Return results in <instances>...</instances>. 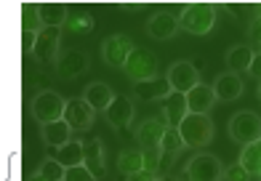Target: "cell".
<instances>
[{"label":"cell","instance_id":"6da1fadb","mask_svg":"<svg viewBox=\"0 0 261 181\" xmlns=\"http://www.w3.org/2000/svg\"><path fill=\"white\" fill-rule=\"evenodd\" d=\"M216 21V6L213 3H189L179 16V27L189 35H208Z\"/></svg>","mask_w":261,"mask_h":181},{"label":"cell","instance_id":"7a4b0ae2","mask_svg":"<svg viewBox=\"0 0 261 181\" xmlns=\"http://www.w3.org/2000/svg\"><path fill=\"white\" fill-rule=\"evenodd\" d=\"M179 134H181V139H184L187 147H205V144H211V139H213V123H211L208 115L189 112V115L181 120Z\"/></svg>","mask_w":261,"mask_h":181},{"label":"cell","instance_id":"3957f363","mask_svg":"<svg viewBox=\"0 0 261 181\" xmlns=\"http://www.w3.org/2000/svg\"><path fill=\"white\" fill-rule=\"evenodd\" d=\"M123 72H125V77L134 83V86L136 83L155 80L158 77V59H155V54H149L147 48H136V51L128 56Z\"/></svg>","mask_w":261,"mask_h":181},{"label":"cell","instance_id":"277c9868","mask_svg":"<svg viewBox=\"0 0 261 181\" xmlns=\"http://www.w3.org/2000/svg\"><path fill=\"white\" fill-rule=\"evenodd\" d=\"M64 110H67V101L56 91H40L32 99V117L38 120L40 125H48V123H54V120H62Z\"/></svg>","mask_w":261,"mask_h":181},{"label":"cell","instance_id":"5b68a950","mask_svg":"<svg viewBox=\"0 0 261 181\" xmlns=\"http://www.w3.org/2000/svg\"><path fill=\"white\" fill-rule=\"evenodd\" d=\"M227 131L237 144L245 147V144L261 139V117L256 112H237V115H232Z\"/></svg>","mask_w":261,"mask_h":181},{"label":"cell","instance_id":"8992f818","mask_svg":"<svg viewBox=\"0 0 261 181\" xmlns=\"http://www.w3.org/2000/svg\"><path fill=\"white\" fill-rule=\"evenodd\" d=\"M136 51L134 40L128 38V35H110L104 43H101V59L107 67H115V69H123L128 56Z\"/></svg>","mask_w":261,"mask_h":181},{"label":"cell","instance_id":"52a82bcc","mask_svg":"<svg viewBox=\"0 0 261 181\" xmlns=\"http://www.w3.org/2000/svg\"><path fill=\"white\" fill-rule=\"evenodd\" d=\"M189 181H221L224 178V163L216 154H195L187 163Z\"/></svg>","mask_w":261,"mask_h":181},{"label":"cell","instance_id":"ba28073f","mask_svg":"<svg viewBox=\"0 0 261 181\" xmlns=\"http://www.w3.org/2000/svg\"><path fill=\"white\" fill-rule=\"evenodd\" d=\"M165 80H168L171 91H179V93H189L195 86H200V72L192 62H176L168 67V75H165Z\"/></svg>","mask_w":261,"mask_h":181},{"label":"cell","instance_id":"9c48e42d","mask_svg":"<svg viewBox=\"0 0 261 181\" xmlns=\"http://www.w3.org/2000/svg\"><path fill=\"white\" fill-rule=\"evenodd\" d=\"M59 40H62V27H45L38 35V43H35L32 56L38 59L40 64H56L59 59Z\"/></svg>","mask_w":261,"mask_h":181},{"label":"cell","instance_id":"30bf717a","mask_svg":"<svg viewBox=\"0 0 261 181\" xmlns=\"http://www.w3.org/2000/svg\"><path fill=\"white\" fill-rule=\"evenodd\" d=\"M62 120H67L72 131H88L93 125V120H96V110H93V107L80 96V99L67 101V110H64Z\"/></svg>","mask_w":261,"mask_h":181},{"label":"cell","instance_id":"8fae6325","mask_svg":"<svg viewBox=\"0 0 261 181\" xmlns=\"http://www.w3.org/2000/svg\"><path fill=\"white\" fill-rule=\"evenodd\" d=\"M86 69H88V56L83 51H77V48H67V51H62L56 59V72H59V77H64V80H72V77L83 75Z\"/></svg>","mask_w":261,"mask_h":181},{"label":"cell","instance_id":"7c38bea8","mask_svg":"<svg viewBox=\"0 0 261 181\" xmlns=\"http://www.w3.org/2000/svg\"><path fill=\"white\" fill-rule=\"evenodd\" d=\"M160 104H163V123L168 128H179L181 120L189 115V110H187V93L171 91Z\"/></svg>","mask_w":261,"mask_h":181},{"label":"cell","instance_id":"4fadbf2b","mask_svg":"<svg viewBox=\"0 0 261 181\" xmlns=\"http://www.w3.org/2000/svg\"><path fill=\"white\" fill-rule=\"evenodd\" d=\"M107 123H110L112 128H128L130 123H134V115H136V110H134V101L128 99V96H117V99L107 107Z\"/></svg>","mask_w":261,"mask_h":181},{"label":"cell","instance_id":"5bb4252c","mask_svg":"<svg viewBox=\"0 0 261 181\" xmlns=\"http://www.w3.org/2000/svg\"><path fill=\"white\" fill-rule=\"evenodd\" d=\"M213 104H216V91L213 86H195L192 91L187 93V110L195 112V115H208L213 110Z\"/></svg>","mask_w":261,"mask_h":181},{"label":"cell","instance_id":"9a60e30c","mask_svg":"<svg viewBox=\"0 0 261 181\" xmlns=\"http://www.w3.org/2000/svg\"><path fill=\"white\" fill-rule=\"evenodd\" d=\"M179 32V19L173 14H155L147 21V35L155 40H171Z\"/></svg>","mask_w":261,"mask_h":181},{"label":"cell","instance_id":"2e32d148","mask_svg":"<svg viewBox=\"0 0 261 181\" xmlns=\"http://www.w3.org/2000/svg\"><path fill=\"white\" fill-rule=\"evenodd\" d=\"M213 91H216V99L234 101V99H240V96H243L245 86H243L240 75H234V72H224V75H219L216 83H213Z\"/></svg>","mask_w":261,"mask_h":181},{"label":"cell","instance_id":"e0dca14e","mask_svg":"<svg viewBox=\"0 0 261 181\" xmlns=\"http://www.w3.org/2000/svg\"><path fill=\"white\" fill-rule=\"evenodd\" d=\"M165 125L163 123V117H149L144 120L139 128H136V139L141 141V149H152V147H160V141H163V134H165Z\"/></svg>","mask_w":261,"mask_h":181},{"label":"cell","instance_id":"ac0fdd59","mask_svg":"<svg viewBox=\"0 0 261 181\" xmlns=\"http://www.w3.org/2000/svg\"><path fill=\"white\" fill-rule=\"evenodd\" d=\"M72 128H69V123L67 120H54V123H48V125H40V139L48 144V147H64V144H69L72 139Z\"/></svg>","mask_w":261,"mask_h":181},{"label":"cell","instance_id":"d6986e66","mask_svg":"<svg viewBox=\"0 0 261 181\" xmlns=\"http://www.w3.org/2000/svg\"><path fill=\"white\" fill-rule=\"evenodd\" d=\"M83 99H86L96 112H107V107H110L117 96L112 93V88L107 86V83H91V86H86V91H83Z\"/></svg>","mask_w":261,"mask_h":181},{"label":"cell","instance_id":"ffe728a7","mask_svg":"<svg viewBox=\"0 0 261 181\" xmlns=\"http://www.w3.org/2000/svg\"><path fill=\"white\" fill-rule=\"evenodd\" d=\"M83 165L88 168V171L101 178L107 173V163H104V147H101V139H91L86 141V158H83Z\"/></svg>","mask_w":261,"mask_h":181},{"label":"cell","instance_id":"44dd1931","mask_svg":"<svg viewBox=\"0 0 261 181\" xmlns=\"http://www.w3.org/2000/svg\"><path fill=\"white\" fill-rule=\"evenodd\" d=\"M134 93L139 99H147V101H163L165 96L171 93V86L165 77H155V80H147V83H136Z\"/></svg>","mask_w":261,"mask_h":181},{"label":"cell","instance_id":"7402d4cb","mask_svg":"<svg viewBox=\"0 0 261 181\" xmlns=\"http://www.w3.org/2000/svg\"><path fill=\"white\" fill-rule=\"evenodd\" d=\"M83 158H86V141H69L64 147L56 149V160L62 163L64 168H75V165H83Z\"/></svg>","mask_w":261,"mask_h":181},{"label":"cell","instance_id":"603a6c76","mask_svg":"<svg viewBox=\"0 0 261 181\" xmlns=\"http://www.w3.org/2000/svg\"><path fill=\"white\" fill-rule=\"evenodd\" d=\"M251 62H253V51L248 45H232L229 54H227V67L234 75H243V72L251 69Z\"/></svg>","mask_w":261,"mask_h":181},{"label":"cell","instance_id":"cb8c5ba5","mask_svg":"<svg viewBox=\"0 0 261 181\" xmlns=\"http://www.w3.org/2000/svg\"><path fill=\"white\" fill-rule=\"evenodd\" d=\"M117 171H120L123 176L144 171V152L141 149H123L120 154H117Z\"/></svg>","mask_w":261,"mask_h":181},{"label":"cell","instance_id":"d4e9b609","mask_svg":"<svg viewBox=\"0 0 261 181\" xmlns=\"http://www.w3.org/2000/svg\"><path fill=\"white\" fill-rule=\"evenodd\" d=\"M240 165L248 171V176H258L261 173V139L245 144L240 152Z\"/></svg>","mask_w":261,"mask_h":181},{"label":"cell","instance_id":"484cf974","mask_svg":"<svg viewBox=\"0 0 261 181\" xmlns=\"http://www.w3.org/2000/svg\"><path fill=\"white\" fill-rule=\"evenodd\" d=\"M45 24L40 16V3H24L21 6V32H43Z\"/></svg>","mask_w":261,"mask_h":181},{"label":"cell","instance_id":"4316f807","mask_svg":"<svg viewBox=\"0 0 261 181\" xmlns=\"http://www.w3.org/2000/svg\"><path fill=\"white\" fill-rule=\"evenodd\" d=\"M40 16L45 27H64L69 11L64 3H40Z\"/></svg>","mask_w":261,"mask_h":181},{"label":"cell","instance_id":"83f0119b","mask_svg":"<svg viewBox=\"0 0 261 181\" xmlns=\"http://www.w3.org/2000/svg\"><path fill=\"white\" fill-rule=\"evenodd\" d=\"M187 147L181 134H179V128H165V134H163V141H160V149L163 154H171V158H176L181 149Z\"/></svg>","mask_w":261,"mask_h":181},{"label":"cell","instance_id":"f1b7e54d","mask_svg":"<svg viewBox=\"0 0 261 181\" xmlns=\"http://www.w3.org/2000/svg\"><path fill=\"white\" fill-rule=\"evenodd\" d=\"M64 27L72 32V35H86L93 30V16L91 14H69Z\"/></svg>","mask_w":261,"mask_h":181},{"label":"cell","instance_id":"f546056e","mask_svg":"<svg viewBox=\"0 0 261 181\" xmlns=\"http://www.w3.org/2000/svg\"><path fill=\"white\" fill-rule=\"evenodd\" d=\"M38 173L40 176H45L48 181H64V173H67V168L59 163L56 158H45L43 163H40V168H38Z\"/></svg>","mask_w":261,"mask_h":181},{"label":"cell","instance_id":"4dcf8cb0","mask_svg":"<svg viewBox=\"0 0 261 181\" xmlns=\"http://www.w3.org/2000/svg\"><path fill=\"white\" fill-rule=\"evenodd\" d=\"M144 152V168L152 171L160 178V168H163V149L160 147H152V149H141Z\"/></svg>","mask_w":261,"mask_h":181},{"label":"cell","instance_id":"1f68e13d","mask_svg":"<svg viewBox=\"0 0 261 181\" xmlns=\"http://www.w3.org/2000/svg\"><path fill=\"white\" fill-rule=\"evenodd\" d=\"M64 181H96V176H93L86 165H75V168H67Z\"/></svg>","mask_w":261,"mask_h":181},{"label":"cell","instance_id":"d6a6232c","mask_svg":"<svg viewBox=\"0 0 261 181\" xmlns=\"http://www.w3.org/2000/svg\"><path fill=\"white\" fill-rule=\"evenodd\" d=\"M224 181H248V171L240 163H234L229 168H224Z\"/></svg>","mask_w":261,"mask_h":181},{"label":"cell","instance_id":"836d02e7","mask_svg":"<svg viewBox=\"0 0 261 181\" xmlns=\"http://www.w3.org/2000/svg\"><path fill=\"white\" fill-rule=\"evenodd\" d=\"M248 38H251L253 45H261V19H258V16L248 24Z\"/></svg>","mask_w":261,"mask_h":181},{"label":"cell","instance_id":"e575fe53","mask_svg":"<svg viewBox=\"0 0 261 181\" xmlns=\"http://www.w3.org/2000/svg\"><path fill=\"white\" fill-rule=\"evenodd\" d=\"M35 43H38V32H21V48L24 51H35Z\"/></svg>","mask_w":261,"mask_h":181},{"label":"cell","instance_id":"d590c367","mask_svg":"<svg viewBox=\"0 0 261 181\" xmlns=\"http://www.w3.org/2000/svg\"><path fill=\"white\" fill-rule=\"evenodd\" d=\"M251 77H256L258 80V86H261V54H253V62H251Z\"/></svg>","mask_w":261,"mask_h":181},{"label":"cell","instance_id":"8d00e7d4","mask_svg":"<svg viewBox=\"0 0 261 181\" xmlns=\"http://www.w3.org/2000/svg\"><path fill=\"white\" fill-rule=\"evenodd\" d=\"M128 181H158V176L144 168V171H139V173H130V176H128Z\"/></svg>","mask_w":261,"mask_h":181},{"label":"cell","instance_id":"74e56055","mask_svg":"<svg viewBox=\"0 0 261 181\" xmlns=\"http://www.w3.org/2000/svg\"><path fill=\"white\" fill-rule=\"evenodd\" d=\"M30 181H48V178L40 176V173H35V176H30Z\"/></svg>","mask_w":261,"mask_h":181},{"label":"cell","instance_id":"f35d334b","mask_svg":"<svg viewBox=\"0 0 261 181\" xmlns=\"http://www.w3.org/2000/svg\"><path fill=\"white\" fill-rule=\"evenodd\" d=\"M158 181H176V178H171V176H163V178H158Z\"/></svg>","mask_w":261,"mask_h":181},{"label":"cell","instance_id":"ab89813d","mask_svg":"<svg viewBox=\"0 0 261 181\" xmlns=\"http://www.w3.org/2000/svg\"><path fill=\"white\" fill-rule=\"evenodd\" d=\"M258 19H261V6H258Z\"/></svg>","mask_w":261,"mask_h":181},{"label":"cell","instance_id":"60d3db41","mask_svg":"<svg viewBox=\"0 0 261 181\" xmlns=\"http://www.w3.org/2000/svg\"><path fill=\"white\" fill-rule=\"evenodd\" d=\"M256 48H258V54H261V45H256Z\"/></svg>","mask_w":261,"mask_h":181},{"label":"cell","instance_id":"b9f144b4","mask_svg":"<svg viewBox=\"0 0 261 181\" xmlns=\"http://www.w3.org/2000/svg\"><path fill=\"white\" fill-rule=\"evenodd\" d=\"M258 96H261V86H258Z\"/></svg>","mask_w":261,"mask_h":181},{"label":"cell","instance_id":"7bdbcfd3","mask_svg":"<svg viewBox=\"0 0 261 181\" xmlns=\"http://www.w3.org/2000/svg\"><path fill=\"white\" fill-rule=\"evenodd\" d=\"M258 178H261V173H258Z\"/></svg>","mask_w":261,"mask_h":181}]
</instances>
